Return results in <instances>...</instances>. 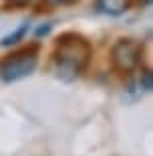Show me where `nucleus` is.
I'll use <instances>...</instances> for the list:
<instances>
[{
    "mask_svg": "<svg viewBox=\"0 0 153 156\" xmlns=\"http://www.w3.org/2000/svg\"><path fill=\"white\" fill-rule=\"evenodd\" d=\"M51 4L55 6H67V4H73V2H77V0H48Z\"/></svg>",
    "mask_w": 153,
    "mask_h": 156,
    "instance_id": "obj_7",
    "label": "nucleus"
},
{
    "mask_svg": "<svg viewBox=\"0 0 153 156\" xmlns=\"http://www.w3.org/2000/svg\"><path fill=\"white\" fill-rule=\"evenodd\" d=\"M91 59V45L79 35H62L55 47V67L62 79H75Z\"/></svg>",
    "mask_w": 153,
    "mask_h": 156,
    "instance_id": "obj_1",
    "label": "nucleus"
},
{
    "mask_svg": "<svg viewBox=\"0 0 153 156\" xmlns=\"http://www.w3.org/2000/svg\"><path fill=\"white\" fill-rule=\"evenodd\" d=\"M38 65V53L36 49H24V51L12 53L0 63V79L4 83H14L34 73Z\"/></svg>",
    "mask_w": 153,
    "mask_h": 156,
    "instance_id": "obj_2",
    "label": "nucleus"
},
{
    "mask_svg": "<svg viewBox=\"0 0 153 156\" xmlns=\"http://www.w3.org/2000/svg\"><path fill=\"white\" fill-rule=\"evenodd\" d=\"M139 85L145 89V91H149L153 87V75H151V71H145V73H141V81H139Z\"/></svg>",
    "mask_w": 153,
    "mask_h": 156,
    "instance_id": "obj_6",
    "label": "nucleus"
},
{
    "mask_svg": "<svg viewBox=\"0 0 153 156\" xmlns=\"http://www.w3.org/2000/svg\"><path fill=\"white\" fill-rule=\"evenodd\" d=\"M143 45L135 39H119L111 47V61L121 73H131L141 63Z\"/></svg>",
    "mask_w": 153,
    "mask_h": 156,
    "instance_id": "obj_3",
    "label": "nucleus"
},
{
    "mask_svg": "<svg viewBox=\"0 0 153 156\" xmlns=\"http://www.w3.org/2000/svg\"><path fill=\"white\" fill-rule=\"evenodd\" d=\"M129 0H95V8L107 16H121L123 12L129 10Z\"/></svg>",
    "mask_w": 153,
    "mask_h": 156,
    "instance_id": "obj_4",
    "label": "nucleus"
},
{
    "mask_svg": "<svg viewBox=\"0 0 153 156\" xmlns=\"http://www.w3.org/2000/svg\"><path fill=\"white\" fill-rule=\"evenodd\" d=\"M26 30H28V23H22V27H18L14 33H10L8 37H4V39H2V47H10V45L20 43V39L26 35Z\"/></svg>",
    "mask_w": 153,
    "mask_h": 156,
    "instance_id": "obj_5",
    "label": "nucleus"
},
{
    "mask_svg": "<svg viewBox=\"0 0 153 156\" xmlns=\"http://www.w3.org/2000/svg\"><path fill=\"white\" fill-rule=\"evenodd\" d=\"M6 2H10V4H14V6H26V4H30L32 0H6Z\"/></svg>",
    "mask_w": 153,
    "mask_h": 156,
    "instance_id": "obj_8",
    "label": "nucleus"
}]
</instances>
